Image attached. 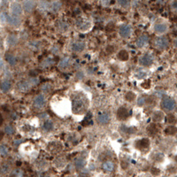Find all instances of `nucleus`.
<instances>
[{"label":"nucleus","instance_id":"11","mask_svg":"<svg viewBox=\"0 0 177 177\" xmlns=\"http://www.w3.org/2000/svg\"><path fill=\"white\" fill-rule=\"evenodd\" d=\"M11 12H12V15L19 17L22 14V7L20 4L14 3L11 5Z\"/></svg>","mask_w":177,"mask_h":177},{"label":"nucleus","instance_id":"37","mask_svg":"<svg viewBox=\"0 0 177 177\" xmlns=\"http://www.w3.org/2000/svg\"><path fill=\"white\" fill-rule=\"evenodd\" d=\"M151 174L153 175H156V176H158L160 174V170L159 168H157V167H152L151 170Z\"/></svg>","mask_w":177,"mask_h":177},{"label":"nucleus","instance_id":"34","mask_svg":"<svg viewBox=\"0 0 177 177\" xmlns=\"http://www.w3.org/2000/svg\"><path fill=\"white\" fill-rule=\"evenodd\" d=\"M0 153L2 156H5L8 153V148L4 145H1L0 146Z\"/></svg>","mask_w":177,"mask_h":177},{"label":"nucleus","instance_id":"16","mask_svg":"<svg viewBox=\"0 0 177 177\" xmlns=\"http://www.w3.org/2000/svg\"><path fill=\"white\" fill-rule=\"evenodd\" d=\"M7 23H9L13 27H19L20 25V20L18 16L14 15H8L7 17Z\"/></svg>","mask_w":177,"mask_h":177},{"label":"nucleus","instance_id":"21","mask_svg":"<svg viewBox=\"0 0 177 177\" xmlns=\"http://www.w3.org/2000/svg\"><path fill=\"white\" fill-rule=\"evenodd\" d=\"M69 64H70V58L66 57V58L61 59L60 61L59 62V67L60 69H66L69 66Z\"/></svg>","mask_w":177,"mask_h":177},{"label":"nucleus","instance_id":"44","mask_svg":"<svg viewBox=\"0 0 177 177\" xmlns=\"http://www.w3.org/2000/svg\"><path fill=\"white\" fill-rule=\"evenodd\" d=\"M174 44V47L177 49V39H175V40L174 41V44Z\"/></svg>","mask_w":177,"mask_h":177},{"label":"nucleus","instance_id":"6","mask_svg":"<svg viewBox=\"0 0 177 177\" xmlns=\"http://www.w3.org/2000/svg\"><path fill=\"white\" fill-rule=\"evenodd\" d=\"M119 34L122 38H129L132 34V28L130 25L128 24H123L120 27Z\"/></svg>","mask_w":177,"mask_h":177},{"label":"nucleus","instance_id":"41","mask_svg":"<svg viewBox=\"0 0 177 177\" xmlns=\"http://www.w3.org/2000/svg\"><path fill=\"white\" fill-rule=\"evenodd\" d=\"M30 82H31V84L32 85H35V84H37L38 83V81H39V80L37 79V78H33V79H30Z\"/></svg>","mask_w":177,"mask_h":177},{"label":"nucleus","instance_id":"24","mask_svg":"<svg viewBox=\"0 0 177 177\" xmlns=\"http://www.w3.org/2000/svg\"><path fill=\"white\" fill-rule=\"evenodd\" d=\"M103 169L106 172H112L114 169V164L112 161H105L103 164Z\"/></svg>","mask_w":177,"mask_h":177},{"label":"nucleus","instance_id":"31","mask_svg":"<svg viewBox=\"0 0 177 177\" xmlns=\"http://www.w3.org/2000/svg\"><path fill=\"white\" fill-rule=\"evenodd\" d=\"M126 99L129 101V102H132V101H134L135 100V98H136V94L134 93V92H131V91H129V92H127V94H126Z\"/></svg>","mask_w":177,"mask_h":177},{"label":"nucleus","instance_id":"4","mask_svg":"<svg viewBox=\"0 0 177 177\" xmlns=\"http://www.w3.org/2000/svg\"><path fill=\"white\" fill-rule=\"evenodd\" d=\"M154 45L155 47L159 50H165L166 49L168 48L169 46V42L167 40V38L166 37H158L156 40H155V43H154Z\"/></svg>","mask_w":177,"mask_h":177},{"label":"nucleus","instance_id":"45","mask_svg":"<svg viewBox=\"0 0 177 177\" xmlns=\"http://www.w3.org/2000/svg\"><path fill=\"white\" fill-rule=\"evenodd\" d=\"M158 2L160 3V4H164V3L166 2V0H158Z\"/></svg>","mask_w":177,"mask_h":177},{"label":"nucleus","instance_id":"36","mask_svg":"<svg viewBox=\"0 0 177 177\" xmlns=\"http://www.w3.org/2000/svg\"><path fill=\"white\" fill-rule=\"evenodd\" d=\"M146 98L145 97H140L138 98V101H137V105H139V106H143L144 105H145V103H146Z\"/></svg>","mask_w":177,"mask_h":177},{"label":"nucleus","instance_id":"15","mask_svg":"<svg viewBox=\"0 0 177 177\" xmlns=\"http://www.w3.org/2000/svg\"><path fill=\"white\" fill-rule=\"evenodd\" d=\"M18 41H19V39H18L17 35H10L6 38V45L9 46V47L15 46L18 44Z\"/></svg>","mask_w":177,"mask_h":177},{"label":"nucleus","instance_id":"42","mask_svg":"<svg viewBox=\"0 0 177 177\" xmlns=\"http://www.w3.org/2000/svg\"><path fill=\"white\" fill-rule=\"evenodd\" d=\"M176 167L175 166H170V168H169V171L171 172V173H175V172H176Z\"/></svg>","mask_w":177,"mask_h":177},{"label":"nucleus","instance_id":"49","mask_svg":"<svg viewBox=\"0 0 177 177\" xmlns=\"http://www.w3.org/2000/svg\"><path fill=\"white\" fill-rule=\"evenodd\" d=\"M18 1H20V0H18Z\"/></svg>","mask_w":177,"mask_h":177},{"label":"nucleus","instance_id":"46","mask_svg":"<svg viewBox=\"0 0 177 177\" xmlns=\"http://www.w3.org/2000/svg\"><path fill=\"white\" fill-rule=\"evenodd\" d=\"M175 160H176V162H177V156H176V157H175Z\"/></svg>","mask_w":177,"mask_h":177},{"label":"nucleus","instance_id":"27","mask_svg":"<svg viewBox=\"0 0 177 177\" xmlns=\"http://www.w3.org/2000/svg\"><path fill=\"white\" fill-rule=\"evenodd\" d=\"M147 131L149 134L151 135H155L158 133V127L156 126V124H151L148 128H147Z\"/></svg>","mask_w":177,"mask_h":177},{"label":"nucleus","instance_id":"28","mask_svg":"<svg viewBox=\"0 0 177 177\" xmlns=\"http://www.w3.org/2000/svg\"><path fill=\"white\" fill-rule=\"evenodd\" d=\"M53 127H54V125H53V122L51 121H45L44 123V129L45 131H50V130H52Z\"/></svg>","mask_w":177,"mask_h":177},{"label":"nucleus","instance_id":"18","mask_svg":"<svg viewBox=\"0 0 177 177\" xmlns=\"http://www.w3.org/2000/svg\"><path fill=\"white\" fill-rule=\"evenodd\" d=\"M71 49L75 52H81L85 49V44L83 42H75L72 44Z\"/></svg>","mask_w":177,"mask_h":177},{"label":"nucleus","instance_id":"25","mask_svg":"<svg viewBox=\"0 0 177 177\" xmlns=\"http://www.w3.org/2000/svg\"><path fill=\"white\" fill-rule=\"evenodd\" d=\"M149 145H150V141L148 139H145V138L137 142V146L139 148H142V149L143 148H147Z\"/></svg>","mask_w":177,"mask_h":177},{"label":"nucleus","instance_id":"48","mask_svg":"<svg viewBox=\"0 0 177 177\" xmlns=\"http://www.w3.org/2000/svg\"><path fill=\"white\" fill-rule=\"evenodd\" d=\"M5 1H8V0H5Z\"/></svg>","mask_w":177,"mask_h":177},{"label":"nucleus","instance_id":"35","mask_svg":"<svg viewBox=\"0 0 177 177\" xmlns=\"http://www.w3.org/2000/svg\"><path fill=\"white\" fill-rule=\"evenodd\" d=\"M154 160L157 162H161L162 160H164V154L162 153H157L154 156Z\"/></svg>","mask_w":177,"mask_h":177},{"label":"nucleus","instance_id":"5","mask_svg":"<svg viewBox=\"0 0 177 177\" xmlns=\"http://www.w3.org/2000/svg\"><path fill=\"white\" fill-rule=\"evenodd\" d=\"M154 61V58L152 55L151 54H145L142 57H140L139 59V64L143 66H151V65L153 64Z\"/></svg>","mask_w":177,"mask_h":177},{"label":"nucleus","instance_id":"26","mask_svg":"<svg viewBox=\"0 0 177 177\" xmlns=\"http://www.w3.org/2000/svg\"><path fill=\"white\" fill-rule=\"evenodd\" d=\"M75 167L77 169H82L85 166V160L82 158H79L75 160Z\"/></svg>","mask_w":177,"mask_h":177},{"label":"nucleus","instance_id":"8","mask_svg":"<svg viewBox=\"0 0 177 177\" xmlns=\"http://www.w3.org/2000/svg\"><path fill=\"white\" fill-rule=\"evenodd\" d=\"M168 30V26L167 24L166 23H163V22H160V23H157L154 27V31L157 35H164L167 32Z\"/></svg>","mask_w":177,"mask_h":177},{"label":"nucleus","instance_id":"29","mask_svg":"<svg viewBox=\"0 0 177 177\" xmlns=\"http://www.w3.org/2000/svg\"><path fill=\"white\" fill-rule=\"evenodd\" d=\"M61 8V3L60 1H55L51 5V9L53 12H58Z\"/></svg>","mask_w":177,"mask_h":177},{"label":"nucleus","instance_id":"12","mask_svg":"<svg viewBox=\"0 0 177 177\" xmlns=\"http://www.w3.org/2000/svg\"><path fill=\"white\" fill-rule=\"evenodd\" d=\"M129 110L126 107H120L117 112V117L119 120L125 121L129 117Z\"/></svg>","mask_w":177,"mask_h":177},{"label":"nucleus","instance_id":"40","mask_svg":"<svg viewBox=\"0 0 177 177\" xmlns=\"http://www.w3.org/2000/svg\"><path fill=\"white\" fill-rule=\"evenodd\" d=\"M171 5H172L173 9H175V11H177V0H174V1L172 2Z\"/></svg>","mask_w":177,"mask_h":177},{"label":"nucleus","instance_id":"22","mask_svg":"<svg viewBox=\"0 0 177 177\" xmlns=\"http://www.w3.org/2000/svg\"><path fill=\"white\" fill-rule=\"evenodd\" d=\"M118 59L121 61H126L128 60L129 58V52L125 50H120V52L118 53Z\"/></svg>","mask_w":177,"mask_h":177},{"label":"nucleus","instance_id":"3","mask_svg":"<svg viewBox=\"0 0 177 177\" xmlns=\"http://www.w3.org/2000/svg\"><path fill=\"white\" fill-rule=\"evenodd\" d=\"M91 27H92L91 21L87 20H79L76 22V28L81 32H87L91 29Z\"/></svg>","mask_w":177,"mask_h":177},{"label":"nucleus","instance_id":"39","mask_svg":"<svg viewBox=\"0 0 177 177\" xmlns=\"http://www.w3.org/2000/svg\"><path fill=\"white\" fill-rule=\"evenodd\" d=\"M119 4L122 6V7H127L129 5V0H119Z\"/></svg>","mask_w":177,"mask_h":177},{"label":"nucleus","instance_id":"14","mask_svg":"<svg viewBox=\"0 0 177 177\" xmlns=\"http://www.w3.org/2000/svg\"><path fill=\"white\" fill-rule=\"evenodd\" d=\"M35 3L34 0H25V2L23 4V8L25 10V12L31 13L35 8Z\"/></svg>","mask_w":177,"mask_h":177},{"label":"nucleus","instance_id":"19","mask_svg":"<svg viewBox=\"0 0 177 177\" xmlns=\"http://www.w3.org/2000/svg\"><path fill=\"white\" fill-rule=\"evenodd\" d=\"M147 75H148V73L144 70V69H137V70H136L135 71V76L137 78V79H139V80H142V79H145L147 77Z\"/></svg>","mask_w":177,"mask_h":177},{"label":"nucleus","instance_id":"30","mask_svg":"<svg viewBox=\"0 0 177 177\" xmlns=\"http://www.w3.org/2000/svg\"><path fill=\"white\" fill-rule=\"evenodd\" d=\"M166 133L169 136H173L175 135L177 133V128H175V126H170L168 128H166Z\"/></svg>","mask_w":177,"mask_h":177},{"label":"nucleus","instance_id":"23","mask_svg":"<svg viewBox=\"0 0 177 177\" xmlns=\"http://www.w3.org/2000/svg\"><path fill=\"white\" fill-rule=\"evenodd\" d=\"M152 119L155 122H161L164 120V113L160 111H157V112L153 113Z\"/></svg>","mask_w":177,"mask_h":177},{"label":"nucleus","instance_id":"17","mask_svg":"<svg viewBox=\"0 0 177 177\" xmlns=\"http://www.w3.org/2000/svg\"><path fill=\"white\" fill-rule=\"evenodd\" d=\"M11 87H12V83L8 79H5V80L2 81V82H1V91L3 93H7L11 90Z\"/></svg>","mask_w":177,"mask_h":177},{"label":"nucleus","instance_id":"13","mask_svg":"<svg viewBox=\"0 0 177 177\" xmlns=\"http://www.w3.org/2000/svg\"><path fill=\"white\" fill-rule=\"evenodd\" d=\"M110 121V116L107 113H100L97 116V122L100 125H106Z\"/></svg>","mask_w":177,"mask_h":177},{"label":"nucleus","instance_id":"9","mask_svg":"<svg viewBox=\"0 0 177 177\" xmlns=\"http://www.w3.org/2000/svg\"><path fill=\"white\" fill-rule=\"evenodd\" d=\"M31 86H33L30 82V81H20L18 83L17 87H18V90L20 91H28L29 90H30Z\"/></svg>","mask_w":177,"mask_h":177},{"label":"nucleus","instance_id":"33","mask_svg":"<svg viewBox=\"0 0 177 177\" xmlns=\"http://www.w3.org/2000/svg\"><path fill=\"white\" fill-rule=\"evenodd\" d=\"M167 121H168L169 123L175 124V123H176L177 119L176 117H175V115H174V114H169L168 117H167Z\"/></svg>","mask_w":177,"mask_h":177},{"label":"nucleus","instance_id":"1","mask_svg":"<svg viewBox=\"0 0 177 177\" xmlns=\"http://www.w3.org/2000/svg\"><path fill=\"white\" fill-rule=\"evenodd\" d=\"M86 100L81 97H76L72 103L73 112L75 113H82L86 108Z\"/></svg>","mask_w":177,"mask_h":177},{"label":"nucleus","instance_id":"10","mask_svg":"<svg viewBox=\"0 0 177 177\" xmlns=\"http://www.w3.org/2000/svg\"><path fill=\"white\" fill-rule=\"evenodd\" d=\"M149 43V37L146 35H142L138 39L136 40V46L138 48H144Z\"/></svg>","mask_w":177,"mask_h":177},{"label":"nucleus","instance_id":"2","mask_svg":"<svg viewBox=\"0 0 177 177\" xmlns=\"http://www.w3.org/2000/svg\"><path fill=\"white\" fill-rule=\"evenodd\" d=\"M161 107L167 112H172L176 108V104L174 99L167 97H164L161 101Z\"/></svg>","mask_w":177,"mask_h":177},{"label":"nucleus","instance_id":"38","mask_svg":"<svg viewBox=\"0 0 177 177\" xmlns=\"http://www.w3.org/2000/svg\"><path fill=\"white\" fill-rule=\"evenodd\" d=\"M39 6H40V9H41V10H45V9L48 7V4H47L45 1H41Z\"/></svg>","mask_w":177,"mask_h":177},{"label":"nucleus","instance_id":"47","mask_svg":"<svg viewBox=\"0 0 177 177\" xmlns=\"http://www.w3.org/2000/svg\"><path fill=\"white\" fill-rule=\"evenodd\" d=\"M176 112H177V107H176Z\"/></svg>","mask_w":177,"mask_h":177},{"label":"nucleus","instance_id":"20","mask_svg":"<svg viewBox=\"0 0 177 177\" xmlns=\"http://www.w3.org/2000/svg\"><path fill=\"white\" fill-rule=\"evenodd\" d=\"M5 60L6 62L11 66H14L17 63V59L15 56H14L13 54L7 53L5 54Z\"/></svg>","mask_w":177,"mask_h":177},{"label":"nucleus","instance_id":"43","mask_svg":"<svg viewBox=\"0 0 177 177\" xmlns=\"http://www.w3.org/2000/svg\"><path fill=\"white\" fill-rule=\"evenodd\" d=\"M76 76H77L78 78H81V77L83 76V75H82V73H81V72H79V73L77 74V75H76Z\"/></svg>","mask_w":177,"mask_h":177},{"label":"nucleus","instance_id":"7","mask_svg":"<svg viewBox=\"0 0 177 177\" xmlns=\"http://www.w3.org/2000/svg\"><path fill=\"white\" fill-rule=\"evenodd\" d=\"M46 104V98L43 95V94H40V95H37L36 97H35L34 99V105L35 107L37 108H43Z\"/></svg>","mask_w":177,"mask_h":177},{"label":"nucleus","instance_id":"32","mask_svg":"<svg viewBox=\"0 0 177 177\" xmlns=\"http://www.w3.org/2000/svg\"><path fill=\"white\" fill-rule=\"evenodd\" d=\"M4 130H5V134H7V135H13L14 133V128L12 126H10V125L5 126Z\"/></svg>","mask_w":177,"mask_h":177}]
</instances>
